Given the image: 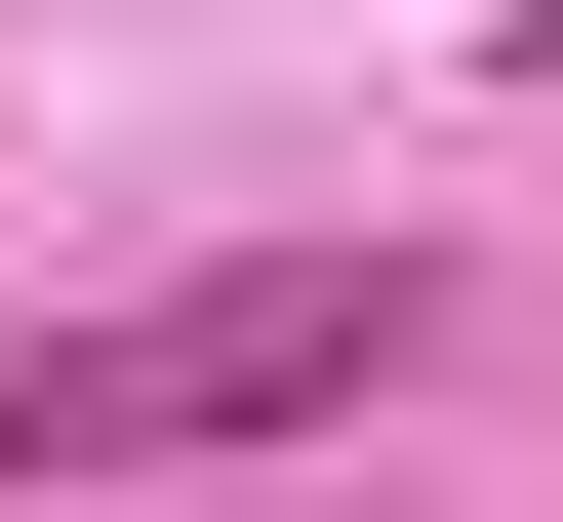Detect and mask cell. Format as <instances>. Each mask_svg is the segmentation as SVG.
Segmentation results:
<instances>
[{"instance_id": "cell-1", "label": "cell", "mask_w": 563, "mask_h": 522, "mask_svg": "<svg viewBox=\"0 0 563 522\" xmlns=\"http://www.w3.org/2000/svg\"><path fill=\"white\" fill-rule=\"evenodd\" d=\"M443 362V242H201L121 322H0V482H242V442L402 402Z\"/></svg>"}]
</instances>
